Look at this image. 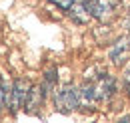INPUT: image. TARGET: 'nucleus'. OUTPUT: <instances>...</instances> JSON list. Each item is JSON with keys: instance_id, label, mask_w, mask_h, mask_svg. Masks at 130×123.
<instances>
[{"instance_id": "20e7f679", "label": "nucleus", "mask_w": 130, "mask_h": 123, "mask_svg": "<svg viewBox=\"0 0 130 123\" xmlns=\"http://www.w3.org/2000/svg\"><path fill=\"white\" fill-rule=\"evenodd\" d=\"M30 93H32V85L26 79H16L14 85H12V91L8 93V101H10L12 111H18V109L26 107V103L30 99Z\"/></svg>"}, {"instance_id": "1a4fd4ad", "label": "nucleus", "mask_w": 130, "mask_h": 123, "mask_svg": "<svg viewBox=\"0 0 130 123\" xmlns=\"http://www.w3.org/2000/svg\"><path fill=\"white\" fill-rule=\"evenodd\" d=\"M122 79H124V87H126V91H128V95H130V68L124 72V77H122Z\"/></svg>"}, {"instance_id": "0eeeda50", "label": "nucleus", "mask_w": 130, "mask_h": 123, "mask_svg": "<svg viewBox=\"0 0 130 123\" xmlns=\"http://www.w3.org/2000/svg\"><path fill=\"white\" fill-rule=\"evenodd\" d=\"M50 2H52V4H56V6H58V8H62V10H70L78 0H50Z\"/></svg>"}, {"instance_id": "7ed1b4c3", "label": "nucleus", "mask_w": 130, "mask_h": 123, "mask_svg": "<svg viewBox=\"0 0 130 123\" xmlns=\"http://www.w3.org/2000/svg\"><path fill=\"white\" fill-rule=\"evenodd\" d=\"M86 8L92 18H96L98 22L108 24L112 22L116 16V8H118V0H84Z\"/></svg>"}, {"instance_id": "f257e3e1", "label": "nucleus", "mask_w": 130, "mask_h": 123, "mask_svg": "<svg viewBox=\"0 0 130 123\" xmlns=\"http://www.w3.org/2000/svg\"><path fill=\"white\" fill-rule=\"evenodd\" d=\"M116 93V79L112 76H108L106 72L98 74L96 77H90L84 87L80 89L82 103L86 105H96V103H104L108 101Z\"/></svg>"}, {"instance_id": "9d476101", "label": "nucleus", "mask_w": 130, "mask_h": 123, "mask_svg": "<svg viewBox=\"0 0 130 123\" xmlns=\"http://www.w3.org/2000/svg\"><path fill=\"white\" fill-rule=\"evenodd\" d=\"M122 24H124V30H126V32L130 34V12H128L126 16H124V22H122Z\"/></svg>"}, {"instance_id": "f03ea898", "label": "nucleus", "mask_w": 130, "mask_h": 123, "mask_svg": "<svg viewBox=\"0 0 130 123\" xmlns=\"http://www.w3.org/2000/svg\"><path fill=\"white\" fill-rule=\"evenodd\" d=\"M82 103V95L74 85H64L54 93V107L60 113H72Z\"/></svg>"}, {"instance_id": "39448f33", "label": "nucleus", "mask_w": 130, "mask_h": 123, "mask_svg": "<svg viewBox=\"0 0 130 123\" xmlns=\"http://www.w3.org/2000/svg\"><path fill=\"white\" fill-rule=\"evenodd\" d=\"M130 58V40H118L110 50V60L114 66H124V61Z\"/></svg>"}, {"instance_id": "6e6552de", "label": "nucleus", "mask_w": 130, "mask_h": 123, "mask_svg": "<svg viewBox=\"0 0 130 123\" xmlns=\"http://www.w3.org/2000/svg\"><path fill=\"white\" fill-rule=\"evenodd\" d=\"M6 103H8V91H6V89L0 85V109L4 107Z\"/></svg>"}, {"instance_id": "423d86ee", "label": "nucleus", "mask_w": 130, "mask_h": 123, "mask_svg": "<svg viewBox=\"0 0 130 123\" xmlns=\"http://www.w3.org/2000/svg\"><path fill=\"white\" fill-rule=\"evenodd\" d=\"M68 12H70V16H72L78 24H86V22L92 18V16H90V12H88V8H86V2H84V0H82V2L78 0V2H76L70 10H68Z\"/></svg>"}]
</instances>
